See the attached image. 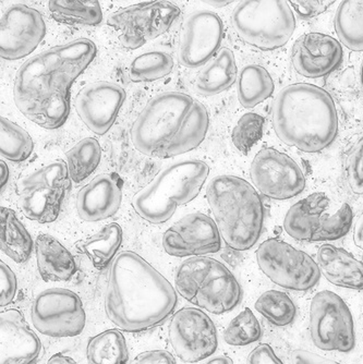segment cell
<instances>
[{"mask_svg": "<svg viewBox=\"0 0 363 364\" xmlns=\"http://www.w3.org/2000/svg\"><path fill=\"white\" fill-rule=\"evenodd\" d=\"M95 44L79 38L47 49L28 59L16 73L14 97L28 120L46 129H59L70 114L73 82L95 58Z\"/></svg>", "mask_w": 363, "mask_h": 364, "instance_id": "6da1fadb", "label": "cell"}, {"mask_svg": "<svg viewBox=\"0 0 363 364\" xmlns=\"http://www.w3.org/2000/svg\"><path fill=\"white\" fill-rule=\"evenodd\" d=\"M177 304L175 288L142 257L125 251L115 257L108 272L105 312L119 329L140 333L159 326Z\"/></svg>", "mask_w": 363, "mask_h": 364, "instance_id": "7a4b0ae2", "label": "cell"}, {"mask_svg": "<svg viewBox=\"0 0 363 364\" xmlns=\"http://www.w3.org/2000/svg\"><path fill=\"white\" fill-rule=\"evenodd\" d=\"M272 124L278 138L305 153H319L335 141L338 116L331 94L309 83L280 90L272 105Z\"/></svg>", "mask_w": 363, "mask_h": 364, "instance_id": "3957f363", "label": "cell"}, {"mask_svg": "<svg viewBox=\"0 0 363 364\" xmlns=\"http://www.w3.org/2000/svg\"><path fill=\"white\" fill-rule=\"evenodd\" d=\"M206 198L227 247L236 251L254 247L264 224L263 202L256 188L237 176L219 175L209 182Z\"/></svg>", "mask_w": 363, "mask_h": 364, "instance_id": "277c9868", "label": "cell"}, {"mask_svg": "<svg viewBox=\"0 0 363 364\" xmlns=\"http://www.w3.org/2000/svg\"><path fill=\"white\" fill-rule=\"evenodd\" d=\"M209 175L210 167L205 161H175L162 169L149 185L135 194L131 205L149 224H164L174 216L178 206L194 201Z\"/></svg>", "mask_w": 363, "mask_h": 364, "instance_id": "5b68a950", "label": "cell"}, {"mask_svg": "<svg viewBox=\"0 0 363 364\" xmlns=\"http://www.w3.org/2000/svg\"><path fill=\"white\" fill-rule=\"evenodd\" d=\"M177 291L186 301L213 314L233 310L241 300V287L223 263L206 257H190L176 272Z\"/></svg>", "mask_w": 363, "mask_h": 364, "instance_id": "8992f818", "label": "cell"}, {"mask_svg": "<svg viewBox=\"0 0 363 364\" xmlns=\"http://www.w3.org/2000/svg\"><path fill=\"white\" fill-rule=\"evenodd\" d=\"M231 23L240 40L264 52L286 45L296 28L290 4L284 0L241 1L233 10Z\"/></svg>", "mask_w": 363, "mask_h": 364, "instance_id": "52a82bcc", "label": "cell"}, {"mask_svg": "<svg viewBox=\"0 0 363 364\" xmlns=\"http://www.w3.org/2000/svg\"><path fill=\"white\" fill-rule=\"evenodd\" d=\"M352 220L349 204L337 205L325 193L317 192L289 208L284 229L289 237L303 242L335 241L349 232Z\"/></svg>", "mask_w": 363, "mask_h": 364, "instance_id": "ba28073f", "label": "cell"}, {"mask_svg": "<svg viewBox=\"0 0 363 364\" xmlns=\"http://www.w3.org/2000/svg\"><path fill=\"white\" fill-rule=\"evenodd\" d=\"M194 100L182 92H165L147 102L131 128V141L137 152L159 157L177 134Z\"/></svg>", "mask_w": 363, "mask_h": 364, "instance_id": "9c48e42d", "label": "cell"}, {"mask_svg": "<svg viewBox=\"0 0 363 364\" xmlns=\"http://www.w3.org/2000/svg\"><path fill=\"white\" fill-rule=\"evenodd\" d=\"M70 177L67 165L56 161L26 176L18 183V205L28 220L48 224L58 218Z\"/></svg>", "mask_w": 363, "mask_h": 364, "instance_id": "30bf717a", "label": "cell"}, {"mask_svg": "<svg viewBox=\"0 0 363 364\" xmlns=\"http://www.w3.org/2000/svg\"><path fill=\"white\" fill-rule=\"evenodd\" d=\"M256 262L268 279L286 289L305 291L321 278L319 264L312 257L278 239H268L260 245Z\"/></svg>", "mask_w": 363, "mask_h": 364, "instance_id": "8fae6325", "label": "cell"}, {"mask_svg": "<svg viewBox=\"0 0 363 364\" xmlns=\"http://www.w3.org/2000/svg\"><path fill=\"white\" fill-rule=\"evenodd\" d=\"M180 14L179 7L169 1H147L112 12L107 24L122 46L137 49L165 34Z\"/></svg>", "mask_w": 363, "mask_h": 364, "instance_id": "7c38bea8", "label": "cell"}, {"mask_svg": "<svg viewBox=\"0 0 363 364\" xmlns=\"http://www.w3.org/2000/svg\"><path fill=\"white\" fill-rule=\"evenodd\" d=\"M310 334L324 351L349 353L356 345L354 318L344 300L333 291L317 292L310 306Z\"/></svg>", "mask_w": 363, "mask_h": 364, "instance_id": "4fadbf2b", "label": "cell"}, {"mask_svg": "<svg viewBox=\"0 0 363 364\" xmlns=\"http://www.w3.org/2000/svg\"><path fill=\"white\" fill-rule=\"evenodd\" d=\"M85 320L81 298L65 288H51L40 292L31 306L33 326L45 336H78L83 332Z\"/></svg>", "mask_w": 363, "mask_h": 364, "instance_id": "5bb4252c", "label": "cell"}, {"mask_svg": "<svg viewBox=\"0 0 363 364\" xmlns=\"http://www.w3.org/2000/svg\"><path fill=\"white\" fill-rule=\"evenodd\" d=\"M250 177L256 190L278 201L295 198L305 188V175L298 164L272 147L262 149L254 156Z\"/></svg>", "mask_w": 363, "mask_h": 364, "instance_id": "9a60e30c", "label": "cell"}, {"mask_svg": "<svg viewBox=\"0 0 363 364\" xmlns=\"http://www.w3.org/2000/svg\"><path fill=\"white\" fill-rule=\"evenodd\" d=\"M168 336L176 355L186 363L211 357L219 346L214 323L196 308H184L172 316Z\"/></svg>", "mask_w": 363, "mask_h": 364, "instance_id": "2e32d148", "label": "cell"}, {"mask_svg": "<svg viewBox=\"0 0 363 364\" xmlns=\"http://www.w3.org/2000/svg\"><path fill=\"white\" fill-rule=\"evenodd\" d=\"M223 38V21L215 12H192L184 19L180 31L178 61L188 69L200 68L219 52Z\"/></svg>", "mask_w": 363, "mask_h": 364, "instance_id": "e0dca14e", "label": "cell"}, {"mask_svg": "<svg viewBox=\"0 0 363 364\" xmlns=\"http://www.w3.org/2000/svg\"><path fill=\"white\" fill-rule=\"evenodd\" d=\"M46 36L42 14L23 4L10 6L0 20V56L19 60L32 54Z\"/></svg>", "mask_w": 363, "mask_h": 364, "instance_id": "ac0fdd59", "label": "cell"}, {"mask_svg": "<svg viewBox=\"0 0 363 364\" xmlns=\"http://www.w3.org/2000/svg\"><path fill=\"white\" fill-rule=\"evenodd\" d=\"M162 245L172 257H204L221 250V236L214 220L192 213L165 231Z\"/></svg>", "mask_w": 363, "mask_h": 364, "instance_id": "d6986e66", "label": "cell"}, {"mask_svg": "<svg viewBox=\"0 0 363 364\" xmlns=\"http://www.w3.org/2000/svg\"><path fill=\"white\" fill-rule=\"evenodd\" d=\"M126 92L112 82L100 81L84 87L75 98V109L86 128L104 136L116 122Z\"/></svg>", "mask_w": 363, "mask_h": 364, "instance_id": "ffe728a7", "label": "cell"}, {"mask_svg": "<svg viewBox=\"0 0 363 364\" xmlns=\"http://www.w3.org/2000/svg\"><path fill=\"white\" fill-rule=\"evenodd\" d=\"M342 44L323 33L311 32L299 38L293 46V68L309 79L324 77L335 71L342 63Z\"/></svg>", "mask_w": 363, "mask_h": 364, "instance_id": "44dd1931", "label": "cell"}, {"mask_svg": "<svg viewBox=\"0 0 363 364\" xmlns=\"http://www.w3.org/2000/svg\"><path fill=\"white\" fill-rule=\"evenodd\" d=\"M42 353L40 338L19 310L0 314V364H36Z\"/></svg>", "mask_w": 363, "mask_h": 364, "instance_id": "7402d4cb", "label": "cell"}, {"mask_svg": "<svg viewBox=\"0 0 363 364\" xmlns=\"http://www.w3.org/2000/svg\"><path fill=\"white\" fill-rule=\"evenodd\" d=\"M122 179L115 173H100L86 183L77 196V212L84 222L108 220L122 202Z\"/></svg>", "mask_w": 363, "mask_h": 364, "instance_id": "603a6c76", "label": "cell"}, {"mask_svg": "<svg viewBox=\"0 0 363 364\" xmlns=\"http://www.w3.org/2000/svg\"><path fill=\"white\" fill-rule=\"evenodd\" d=\"M322 275L333 285L348 289H363V263L335 245H323L317 251Z\"/></svg>", "mask_w": 363, "mask_h": 364, "instance_id": "cb8c5ba5", "label": "cell"}, {"mask_svg": "<svg viewBox=\"0 0 363 364\" xmlns=\"http://www.w3.org/2000/svg\"><path fill=\"white\" fill-rule=\"evenodd\" d=\"M34 245L38 273L45 282H67L77 273L73 255L55 237L41 234Z\"/></svg>", "mask_w": 363, "mask_h": 364, "instance_id": "d4e9b609", "label": "cell"}, {"mask_svg": "<svg viewBox=\"0 0 363 364\" xmlns=\"http://www.w3.org/2000/svg\"><path fill=\"white\" fill-rule=\"evenodd\" d=\"M210 126V117L206 107L194 101L177 134L159 154V159H169L194 150L204 141Z\"/></svg>", "mask_w": 363, "mask_h": 364, "instance_id": "484cf974", "label": "cell"}, {"mask_svg": "<svg viewBox=\"0 0 363 364\" xmlns=\"http://www.w3.org/2000/svg\"><path fill=\"white\" fill-rule=\"evenodd\" d=\"M238 80L235 55L227 47L219 49L214 59L205 65L196 77V93L214 96L227 91Z\"/></svg>", "mask_w": 363, "mask_h": 364, "instance_id": "4316f807", "label": "cell"}, {"mask_svg": "<svg viewBox=\"0 0 363 364\" xmlns=\"http://www.w3.org/2000/svg\"><path fill=\"white\" fill-rule=\"evenodd\" d=\"M0 247L16 263H26L33 250L28 231L10 208H0Z\"/></svg>", "mask_w": 363, "mask_h": 364, "instance_id": "83f0119b", "label": "cell"}, {"mask_svg": "<svg viewBox=\"0 0 363 364\" xmlns=\"http://www.w3.org/2000/svg\"><path fill=\"white\" fill-rule=\"evenodd\" d=\"M274 90L273 77L262 65H245L238 75V101L247 109L263 103L273 95Z\"/></svg>", "mask_w": 363, "mask_h": 364, "instance_id": "f1b7e54d", "label": "cell"}, {"mask_svg": "<svg viewBox=\"0 0 363 364\" xmlns=\"http://www.w3.org/2000/svg\"><path fill=\"white\" fill-rule=\"evenodd\" d=\"M122 243V229L117 223L106 225L93 236L79 241L78 250L91 259L96 269H104L114 261Z\"/></svg>", "mask_w": 363, "mask_h": 364, "instance_id": "f546056e", "label": "cell"}, {"mask_svg": "<svg viewBox=\"0 0 363 364\" xmlns=\"http://www.w3.org/2000/svg\"><path fill=\"white\" fill-rule=\"evenodd\" d=\"M334 26L340 43L354 52H363V0L342 1Z\"/></svg>", "mask_w": 363, "mask_h": 364, "instance_id": "4dcf8cb0", "label": "cell"}, {"mask_svg": "<svg viewBox=\"0 0 363 364\" xmlns=\"http://www.w3.org/2000/svg\"><path fill=\"white\" fill-rule=\"evenodd\" d=\"M48 9L55 21L67 26H98L102 21L100 3L93 0H51Z\"/></svg>", "mask_w": 363, "mask_h": 364, "instance_id": "1f68e13d", "label": "cell"}, {"mask_svg": "<svg viewBox=\"0 0 363 364\" xmlns=\"http://www.w3.org/2000/svg\"><path fill=\"white\" fill-rule=\"evenodd\" d=\"M89 364H127L128 346L122 333L108 329L90 339L86 346Z\"/></svg>", "mask_w": 363, "mask_h": 364, "instance_id": "d6a6232c", "label": "cell"}, {"mask_svg": "<svg viewBox=\"0 0 363 364\" xmlns=\"http://www.w3.org/2000/svg\"><path fill=\"white\" fill-rule=\"evenodd\" d=\"M67 169L71 181H84L95 171L102 159V147L94 138H85L65 153Z\"/></svg>", "mask_w": 363, "mask_h": 364, "instance_id": "836d02e7", "label": "cell"}, {"mask_svg": "<svg viewBox=\"0 0 363 364\" xmlns=\"http://www.w3.org/2000/svg\"><path fill=\"white\" fill-rule=\"evenodd\" d=\"M175 61L163 50L143 53L133 59L129 67V77L135 83L164 79L174 70Z\"/></svg>", "mask_w": 363, "mask_h": 364, "instance_id": "e575fe53", "label": "cell"}, {"mask_svg": "<svg viewBox=\"0 0 363 364\" xmlns=\"http://www.w3.org/2000/svg\"><path fill=\"white\" fill-rule=\"evenodd\" d=\"M34 143L28 131L7 118L0 120V154L14 163H22L32 155Z\"/></svg>", "mask_w": 363, "mask_h": 364, "instance_id": "d590c367", "label": "cell"}, {"mask_svg": "<svg viewBox=\"0 0 363 364\" xmlns=\"http://www.w3.org/2000/svg\"><path fill=\"white\" fill-rule=\"evenodd\" d=\"M256 310L275 326H287L296 318V306L290 296L278 290H268L256 302Z\"/></svg>", "mask_w": 363, "mask_h": 364, "instance_id": "8d00e7d4", "label": "cell"}, {"mask_svg": "<svg viewBox=\"0 0 363 364\" xmlns=\"http://www.w3.org/2000/svg\"><path fill=\"white\" fill-rule=\"evenodd\" d=\"M261 325L249 309L240 312L223 332V341L235 347L251 345L261 338Z\"/></svg>", "mask_w": 363, "mask_h": 364, "instance_id": "74e56055", "label": "cell"}, {"mask_svg": "<svg viewBox=\"0 0 363 364\" xmlns=\"http://www.w3.org/2000/svg\"><path fill=\"white\" fill-rule=\"evenodd\" d=\"M264 118L260 114L249 112L238 120L231 134L233 146L242 154H248L251 147L262 138Z\"/></svg>", "mask_w": 363, "mask_h": 364, "instance_id": "f35d334b", "label": "cell"}, {"mask_svg": "<svg viewBox=\"0 0 363 364\" xmlns=\"http://www.w3.org/2000/svg\"><path fill=\"white\" fill-rule=\"evenodd\" d=\"M344 176L350 191L363 194V136L350 147L344 161Z\"/></svg>", "mask_w": 363, "mask_h": 364, "instance_id": "ab89813d", "label": "cell"}, {"mask_svg": "<svg viewBox=\"0 0 363 364\" xmlns=\"http://www.w3.org/2000/svg\"><path fill=\"white\" fill-rule=\"evenodd\" d=\"M16 277L7 264L0 262V306H7L14 301L16 294Z\"/></svg>", "mask_w": 363, "mask_h": 364, "instance_id": "60d3db41", "label": "cell"}, {"mask_svg": "<svg viewBox=\"0 0 363 364\" xmlns=\"http://www.w3.org/2000/svg\"><path fill=\"white\" fill-rule=\"evenodd\" d=\"M302 19H311L325 12L328 8L333 5L332 0H293L289 1Z\"/></svg>", "mask_w": 363, "mask_h": 364, "instance_id": "b9f144b4", "label": "cell"}, {"mask_svg": "<svg viewBox=\"0 0 363 364\" xmlns=\"http://www.w3.org/2000/svg\"><path fill=\"white\" fill-rule=\"evenodd\" d=\"M247 364H283V362L275 355L270 345L261 343L250 353Z\"/></svg>", "mask_w": 363, "mask_h": 364, "instance_id": "7bdbcfd3", "label": "cell"}, {"mask_svg": "<svg viewBox=\"0 0 363 364\" xmlns=\"http://www.w3.org/2000/svg\"><path fill=\"white\" fill-rule=\"evenodd\" d=\"M130 364H177V362L168 351L149 350L140 353Z\"/></svg>", "mask_w": 363, "mask_h": 364, "instance_id": "ee69618b", "label": "cell"}, {"mask_svg": "<svg viewBox=\"0 0 363 364\" xmlns=\"http://www.w3.org/2000/svg\"><path fill=\"white\" fill-rule=\"evenodd\" d=\"M291 363L293 364H340L332 359L322 357L311 351L297 349L291 353Z\"/></svg>", "mask_w": 363, "mask_h": 364, "instance_id": "f6af8a7d", "label": "cell"}, {"mask_svg": "<svg viewBox=\"0 0 363 364\" xmlns=\"http://www.w3.org/2000/svg\"><path fill=\"white\" fill-rule=\"evenodd\" d=\"M354 242L363 250V213L359 216L354 227Z\"/></svg>", "mask_w": 363, "mask_h": 364, "instance_id": "bcb514c9", "label": "cell"}, {"mask_svg": "<svg viewBox=\"0 0 363 364\" xmlns=\"http://www.w3.org/2000/svg\"><path fill=\"white\" fill-rule=\"evenodd\" d=\"M47 364H79L75 362L73 358L63 355V353H56L51 355V359L47 361Z\"/></svg>", "mask_w": 363, "mask_h": 364, "instance_id": "7dc6e473", "label": "cell"}, {"mask_svg": "<svg viewBox=\"0 0 363 364\" xmlns=\"http://www.w3.org/2000/svg\"><path fill=\"white\" fill-rule=\"evenodd\" d=\"M203 364H233V361L227 355H215Z\"/></svg>", "mask_w": 363, "mask_h": 364, "instance_id": "c3c4849f", "label": "cell"}, {"mask_svg": "<svg viewBox=\"0 0 363 364\" xmlns=\"http://www.w3.org/2000/svg\"><path fill=\"white\" fill-rule=\"evenodd\" d=\"M0 173H1V190H4L8 179H9V169L3 161H0Z\"/></svg>", "mask_w": 363, "mask_h": 364, "instance_id": "681fc988", "label": "cell"}, {"mask_svg": "<svg viewBox=\"0 0 363 364\" xmlns=\"http://www.w3.org/2000/svg\"><path fill=\"white\" fill-rule=\"evenodd\" d=\"M210 5L215 6V7L217 8H221L225 7V6L229 5V4H231V1H209Z\"/></svg>", "mask_w": 363, "mask_h": 364, "instance_id": "f907efd6", "label": "cell"}, {"mask_svg": "<svg viewBox=\"0 0 363 364\" xmlns=\"http://www.w3.org/2000/svg\"><path fill=\"white\" fill-rule=\"evenodd\" d=\"M359 77H360V85L363 87V60L361 63L360 71H359Z\"/></svg>", "mask_w": 363, "mask_h": 364, "instance_id": "816d5d0a", "label": "cell"}, {"mask_svg": "<svg viewBox=\"0 0 363 364\" xmlns=\"http://www.w3.org/2000/svg\"><path fill=\"white\" fill-rule=\"evenodd\" d=\"M362 323H363V312H362Z\"/></svg>", "mask_w": 363, "mask_h": 364, "instance_id": "f5cc1de1", "label": "cell"}]
</instances>
